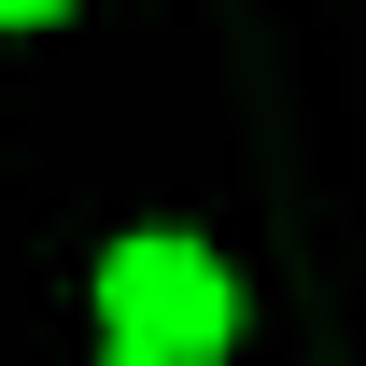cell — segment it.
Segmentation results:
<instances>
[{"mask_svg":"<svg viewBox=\"0 0 366 366\" xmlns=\"http://www.w3.org/2000/svg\"><path fill=\"white\" fill-rule=\"evenodd\" d=\"M29 14H56V0H0V29H29Z\"/></svg>","mask_w":366,"mask_h":366,"instance_id":"7a4b0ae2","label":"cell"},{"mask_svg":"<svg viewBox=\"0 0 366 366\" xmlns=\"http://www.w3.org/2000/svg\"><path fill=\"white\" fill-rule=\"evenodd\" d=\"M99 324H113V366H212L239 296H226V268L197 239H127L99 268Z\"/></svg>","mask_w":366,"mask_h":366,"instance_id":"6da1fadb","label":"cell"}]
</instances>
